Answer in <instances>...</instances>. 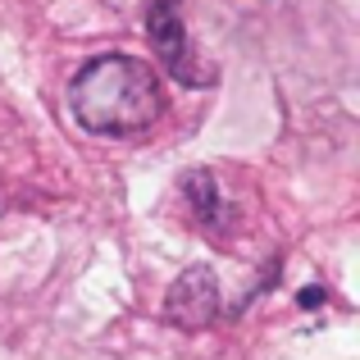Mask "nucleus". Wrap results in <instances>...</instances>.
I'll return each mask as SVG.
<instances>
[{
    "label": "nucleus",
    "instance_id": "obj_2",
    "mask_svg": "<svg viewBox=\"0 0 360 360\" xmlns=\"http://www.w3.org/2000/svg\"><path fill=\"white\" fill-rule=\"evenodd\" d=\"M146 37H150V46H155L160 64H165L183 87H210L214 82V69H201V60H196V51H192V37H187L183 5H178V0H150Z\"/></svg>",
    "mask_w": 360,
    "mask_h": 360
},
{
    "label": "nucleus",
    "instance_id": "obj_4",
    "mask_svg": "<svg viewBox=\"0 0 360 360\" xmlns=\"http://www.w3.org/2000/svg\"><path fill=\"white\" fill-rule=\"evenodd\" d=\"M183 196H187L192 214L205 224V229H214V224H219L224 201H219V183H214V174H205V169H192V174H187V183H183Z\"/></svg>",
    "mask_w": 360,
    "mask_h": 360
},
{
    "label": "nucleus",
    "instance_id": "obj_1",
    "mask_svg": "<svg viewBox=\"0 0 360 360\" xmlns=\"http://www.w3.org/2000/svg\"><path fill=\"white\" fill-rule=\"evenodd\" d=\"M69 110L96 137H132L155 128L165 115V91L150 64L137 55H96L69 82Z\"/></svg>",
    "mask_w": 360,
    "mask_h": 360
},
{
    "label": "nucleus",
    "instance_id": "obj_3",
    "mask_svg": "<svg viewBox=\"0 0 360 360\" xmlns=\"http://www.w3.org/2000/svg\"><path fill=\"white\" fill-rule=\"evenodd\" d=\"M165 319L178 328H205L219 319V278L210 264H187L165 297Z\"/></svg>",
    "mask_w": 360,
    "mask_h": 360
}]
</instances>
